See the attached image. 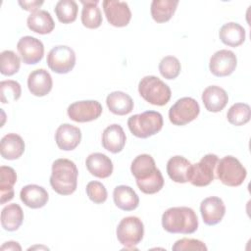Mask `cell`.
Listing matches in <instances>:
<instances>
[{
    "label": "cell",
    "instance_id": "1",
    "mask_svg": "<svg viewBox=\"0 0 251 251\" xmlns=\"http://www.w3.org/2000/svg\"><path fill=\"white\" fill-rule=\"evenodd\" d=\"M130 171L136 179V184L141 192L154 194L159 192L164 186V177L152 156L141 154L134 158Z\"/></svg>",
    "mask_w": 251,
    "mask_h": 251
},
{
    "label": "cell",
    "instance_id": "2",
    "mask_svg": "<svg viewBox=\"0 0 251 251\" xmlns=\"http://www.w3.org/2000/svg\"><path fill=\"white\" fill-rule=\"evenodd\" d=\"M162 226L170 233L190 234L198 228V218L189 207H172L163 213Z\"/></svg>",
    "mask_w": 251,
    "mask_h": 251
},
{
    "label": "cell",
    "instance_id": "3",
    "mask_svg": "<svg viewBox=\"0 0 251 251\" xmlns=\"http://www.w3.org/2000/svg\"><path fill=\"white\" fill-rule=\"evenodd\" d=\"M77 176L78 171L73 161L65 158L57 159L52 164L50 184L58 194L70 195L76 189Z\"/></svg>",
    "mask_w": 251,
    "mask_h": 251
},
{
    "label": "cell",
    "instance_id": "4",
    "mask_svg": "<svg viewBox=\"0 0 251 251\" xmlns=\"http://www.w3.org/2000/svg\"><path fill=\"white\" fill-rule=\"evenodd\" d=\"M163 116L156 111H146L128 118L127 126L130 132L138 138H148L159 132L163 127Z\"/></svg>",
    "mask_w": 251,
    "mask_h": 251
},
{
    "label": "cell",
    "instance_id": "5",
    "mask_svg": "<svg viewBox=\"0 0 251 251\" xmlns=\"http://www.w3.org/2000/svg\"><path fill=\"white\" fill-rule=\"evenodd\" d=\"M140 96L148 103L156 106L166 105L172 96L171 88L155 75H146L138 83Z\"/></svg>",
    "mask_w": 251,
    "mask_h": 251
},
{
    "label": "cell",
    "instance_id": "6",
    "mask_svg": "<svg viewBox=\"0 0 251 251\" xmlns=\"http://www.w3.org/2000/svg\"><path fill=\"white\" fill-rule=\"evenodd\" d=\"M217 177L227 186H239L243 183L247 172L233 156H226L217 163Z\"/></svg>",
    "mask_w": 251,
    "mask_h": 251
},
{
    "label": "cell",
    "instance_id": "7",
    "mask_svg": "<svg viewBox=\"0 0 251 251\" xmlns=\"http://www.w3.org/2000/svg\"><path fill=\"white\" fill-rule=\"evenodd\" d=\"M116 232L118 240L125 246V249H136L134 246L143 238L144 226L137 217H126L118 225Z\"/></svg>",
    "mask_w": 251,
    "mask_h": 251
},
{
    "label": "cell",
    "instance_id": "8",
    "mask_svg": "<svg viewBox=\"0 0 251 251\" xmlns=\"http://www.w3.org/2000/svg\"><path fill=\"white\" fill-rule=\"evenodd\" d=\"M219 158L215 154H207L196 164H191L188 181L194 186H207L215 178V169Z\"/></svg>",
    "mask_w": 251,
    "mask_h": 251
},
{
    "label": "cell",
    "instance_id": "9",
    "mask_svg": "<svg viewBox=\"0 0 251 251\" xmlns=\"http://www.w3.org/2000/svg\"><path fill=\"white\" fill-rule=\"evenodd\" d=\"M199 113L200 107L195 99L182 97L170 108L169 119L175 126H184L195 120Z\"/></svg>",
    "mask_w": 251,
    "mask_h": 251
},
{
    "label": "cell",
    "instance_id": "10",
    "mask_svg": "<svg viewBox=\"0 0 251 251\" xmlns=\"http://www.w3.org/2000/svg\"><path fill=\"white\" fill-rule=\"evenodd\" d=\"M47 65L56 74H67L75 65V53L69 46H55L47 55Z\"/></svg>",
    "mask_w": 251,
    "mask_h": 251
},
{
    "label": "cell",
    "instance_id": "11",
    "mask_svg": "<svg viewBox=\"0 0 251 251\" xmlns=\"http://www.w3.org/2000/svg\"><path fill=\"white\" fill-rule=\"evenodd\" d=\"M102 106L96 100H82L72 103L67 110L71 120L77 123L94 121L102 114Z\"/></svg>",
    "mask_w": 251,
    "mask_h": 251
},
{
    "label": "cell",
    "instance_id": "12",
    "mask_svg": "<svg viewBox=\"0 0 251 251\" xmlns=\"http://www.w3.org/2000/svg\"><path fill=\"white\" fill-rule=\"evenodd\" d=\"M237 65L235 54L226 49H222L215 52L210 58L209 69L215 76H226L231 75Z\"/></svg>",
    "mask_w": 251,
    "mask_h": 251
},
{
    "label": "cell",
    "instance_id": "13",
    "mask_svg": "<svg viewBox=\"0 0 251 251\" xmlns=\"http://www.w3.org/2000/svg\"><path fill=\"white\" fill-rule=\"evenodd\" d=\"M103 10L108 23L116 27L126 26L131 19V12L127 3L116 0L103 1Z\"/></svg>",
    "mask_w": 251,
    "mask_h": 251
},
{
    "label": "cell",
    "instance_id": "14",
    "mask_svg": "<svg viewBox=\"0 0 251 251\" xmlns=\"http://www.w3.org/2000/svg\"><path fill=\"white\" fill-rule=\"evenodd\" d=\"M17 49L22 60L26 65H34L40 62L44 55L43 43L33 36H24L17 44Z\"/></svg>",
    "mask_w": 251,
    "mask_h": 251
},
{
    "label": "cell",
    "instance_id": "15",
    "mask_svg": "<svg viewBox=\"0 0 251 251\" xmlns=\"http://www.w3.org/2000/svg\"><path fill=\"white\" fill-rule=\"evenodd\" d=\"M200 213L204 224L215 226L223 220L226 214V206L220 197H207L200 204Z\"/></svg>",
    "mask_w": 251,
    "mask_h": 251
},
{
    "label": "cell",
    "instance_id": "16",
    "mask_svg": "<svg viewBox=\"0 0 251 251\" xmlns=\"http://www.w3.org/2000/svg\"><path fill=\"white\" fill-rule=\"evenodd\" d=\"M80 140L81 131L77 126L70 124H63L56 130L55 141L61 150H74L80 143Z\"/></svg>",
    "mask_w": 251,
    "mask_h": 251
},
{
    "label": "cell",
    "instance_id": "17",
    "mask_svg": "<svg viewBox=\"0 0 251 251\" xmlns=\"http://www.w3.org/2000/svg\"><path fill=\"white\" fill-rule=\"evenodd\" d=\"M53 86L51 75L44 69L32 71L27 77V87L31 94L37 97L47 95Z\"/></svg>",
    "mask_w": 251,
    "mask_h": 251
},
{
    "label": "cell",
    "instance_id": "18",
    "mask_svg": "<svg viewBox=\"0 0 251 251\" xmlns=\"http://www.w3.org/2000/svg\"><path fill=\"white\" fill-rule=\"evenodd\" d=\"M126 141V133L123 127L118 124L107 126L102 133V146L111 153L121 152Z\"/></svg>",
    "mask_w": 251,
    "mask_h": 251
},
{
    "label": "cell",
    "instance_id": "19",
    "mask_svg": "<svg viewBox=\"0 0 251 251\" xmlns=\"http://www.w3.org/2000/svg\"><path fill=\"white\" fill-rule=\"evenodd\" d=\"M202 101L209 112L217 113L226 107L228 102V96L224 88L217 85H210L204 89Z\"/></svg>",
    "mask_w": 251,
    "mask_h": 251
},
{
    "label": "cell",
    "instance_id": "20",
    "mask_svg": "<svg viewBox=\"0 0 251 251\" xmlns=\"http://www.w3.org/2000/svg\"><path fill=\"white\" fill-rule=\"evenodd\" d=\"M88 172L99 178L109 177L113 173V163L111 159L102 153H92L85 161Z\"/></svg>",
    "mask_w": 251,
    "mask_h": 251
},
{
    "label": "cell",
    "instance_id": "21",
    "mask_svg": "<svg viewBox=\"0 0 251 251\" xmlns=\"http://www.w3.org/2000/svg\"><path fill=\"white\" fill-rule=\"evenodd\" d=\"M20 197L23 203L31 209L42 208L49 199L45 188L37 184H27L24 186L20 192Z\"/></svg>",
    "mask_w": 251,
    "mask_h": 251
},
{
    "label": "cell",
    "instance_id": "22",
    "mask_svg": "<svg viewBox=\"0 0 251 251\" xmlns=\"http://www.w3.org/2000/svg\"><path fill=\"white\" fill-rule=\"evenodd\" d=\"M115 205L123 211H132L138 207L139 197L136 192L127 185H118L113 191Z\"/></svg>",
    "mask_w": 251,
    "mask_h": 251
},
{
    "label": "cell",
    "instance_id": "23",
    "mask_svg": "<svg viewBox=\"0 0 251 251\" xmlns=\"http://www.w3.org/2000/svg\"><path fill=\"white\" fill-rule=\"evenodd\" d=\"M0 152L6 160L19 159L25 152V141L16 133H8L1 139Z\"/></svg>",
    "mask_w": 251,
    "mask_h": 251
},
{
    "label": "cell",
    "instance_id": "24",
    "mask_svg": "<svg viewBox=\"0 0 251 251\" xmlns=\"http://www.w3.org/2000/svg\"><path fill=\"white\" fill-rule=\"evenodd\" d=\"M191 163L184 157L176 155L172 157L167 163V173L170 178L177 183L188 181Z\"/></svg>",
    "mask_w": 251,
    "mask_h": 251
},
{
    "label": "cell",
    "instance_id": "25",
    "mask_svg": "<svg viewBox=\"0 0 251 251\" xmlns=\"http://www.w3.org/2000/svg\"><path fill=\"white\" fill-rule=\"evenodd\" d=\"M26 25L31 31L39 34L50 33L55 27V23L52 16L45 10H38L31 13L27 17Z\"/></svg>",
    "mask_w": 251,
    "mask_h": 251
},
{
    "label": "cell",
    "instance_id": "26",
    "mask_svg": "<svg viewBox=\"0 0 251 251\" xmlns=\"http://www.w3.org/2000/svg\"><path fill=\"white\" fill-rule=\"evenodd\" d=\"M106 104L109 110L118 116L127 115L133 110L132 98L123 91L111 92L106 98Z\"/></svg>",
    "mask_w": 251,
    "mask_h": 251
},
{
    "label": "cell",
    "instance_id": "27",
    "mask_svg": "<svg viewBox=\"0 0 251 251\" xmlns=\"http://www.w3.org/2000/svg\"><path fill=\"white\" fill-rule=\"evenodd\" d=\"M219 36L224 44L230 47H237L245 40V29L237 23H226L220 28Z\"/></svg>",
    "mask_w": 251,
    "mask_h": 251
},
{
    "label": "cell",
    "instance_id": "28",
    "mask_svg": "<svg viewBox=\"0 0 251 251\" xmlns=\"http://www.w3.org/2000/svg\"><path fill=\"white\" fill-rule=\"evenodd\" d=\"M24 221V212L20 205L13 203L5 206L1 212V225L5 230H17Z\"/></svg>",
    "mask_w": 251,
    "mask_h": 251
},
{
    "label": "cell",
    "instance_id": "29",
    "mask_svg": "<svg viewBox=\"0 0 251 251\" xmlns=\"http://www.w3.org/2000/svg\"><path fill=\"white\" fill-rule=\"evenodd\" d=\"M17 181V174L11 167H0V197L1 204H5L14 198V184Z\"/></svg>",
    "mask_w": 251,
    "mask_h": 251
},
{
    "label": "cell",
    "instance_id": "30",
    "mask_svg": "<svg viewBox=\"0 0 251 251\" xmlns=\"http://www.w3.org/2000/svg\"><path fill=\"white\" fill-rule=\"evenodd\" d=\"M177 0H153L151 3V16L157 23H166L171 20L175 14Z\"/></svg>",
    "mask_w": 251,
    "mask_h": 251
},
{
    "label": "cell",
    "instance_id": "31",
    "mask_svg": "<svg viewBox=\"0 0 251 251\" xmlns=\"http://www.w3.org/2000/svg\"><path fill=\"white\" fill-rule=\"evenodd\" d=\"M82 4L81 23L87 28H97L102 24V14L98 1H80Z\"/></svg>",
    "mask_w": 251,
    "mask_h": 251
},
{
    "label": "cell",
    "instance_id": "32",
    "mask_svg": "<svg viewBox=\"0 0 251 251\" xmlns=\"http://www.w3.org/2000/svg\"><path fill=\"white\" fill-rule=\"evenodd\" d=\"M54 11L59 22L71 24L76 20L78 8L74 0H60L57 2Z\"/></svg>",
    "mask_w": 251,
    "mask_h": 251
},
{
    "label": "cell",
    "instance_id": "33",
    "mask_svg": "<svg viewBox=\"0 0 251 251\" xmlns=\"http://www.w3.org/2000/svg\"><path fill=\"white\" fill-rule=\"evenodd\" d=\"M251 118L250 106L246 103L233 104L226 113V119L229 124L240 126L247 124Z\"/></svg>",
    "mask_w": 251,
    "mask_h": 251
},
{
    "label": "cell",
    "instance_id": "34",
    "mask_svg": "<svg viewBox=\"0 0 251 251\" xmlns=\"http://www.w3.org/2000/svg\"><path fill=\"white\" fill-rule=\"evenodd\" d=\"M21 67L20 57L11 50H5L0 54V72L4 75L17 74Z\"/></svg>",
    "mask_w": 251,
    "mask_h": 251
},
{
    "label": "cell",
    "instance_id": "35",
    "mask_svg": "<svg viewBox=\"0 0 251 251\" xmlns=\"http://www.w3.org/2000/svg\"><path fill=\"white\" fill-rule=\"evenodd\" d=\"M22 94L21 84L16 80H2L0 82V99L3 104L17 101Z\"/></svg>",
    "mask_w": 251,
    "mask_h": 251
},
{
    "label": "cell",
    "instance_id": "36",
    "mask_svg": "<svg viewBox=\"0 0 251 251\" xmlns=\"http://www.w3.org/2000/svg\"><path fill=\"white\" fill-rule=\"evenodd\" d=\"M180 63L174 56L164 57L159 64V71L163 77L167 79H175L180 73Z\"/></svg>",
    "mask_w": 251,
    "mask_h": 251
},
{
    "label": "cell",
    "instance_id": "37",
    "mask_svg": "<svg viewBox=\"0 0 251 251\" xmlns=\"http://www.w3.org/2000/svg\"><path fill=\"white\" fill-rule=\"evenodd\" d=\"M86 194L88 198L96 203V204H102L107 200V189L100 181H90L86 185Z\"/></svg>",
    "mask_w": 251,
    "mask_h": 251
},
{
    "label": "cell",
    "instance_id": "38",
    "mask_svg": "<svg viewBox=\"0 0 251 251\" xmlns=\"http://www.w3.org/2000/svg\"><path fill=\"white\" fill-rule=\"evenodd\" d=\"M173 251H184V250H200L206 251L207 246L198 239L193 238H181L175 242L172 247Z\"/></svg>",
    "mask_w": 251,
    "mask_h": 251
},
{
    "label": "cell",
    "instance_id": "39",
    "mask_svg": "<svg viewBox=\"0 0 251 251\" xmlns=\"http://www.w3.org/2000/svg\"><path fill=\"white\" fill-rule=\"evenodd\" d=\"M43 4V1H19V5L25 11L34 13Z\"/></svg>",
    "mask_w": 251,
    "mask_h": 251
},
{
    "label": "cell",
    "instance_id": "40",
    "mask_svg": "<svg viewBox=\"0 0 251 251\" xmlns=\"http://www.w3.org/2000/svg\"><path fill=\"white\" fill-rule=\"evenodd\" d=\"M1 251H4V250H18V251H21L22 250V247L20 246V244L18 242H15V241H8V242H5L1 248H0Z\"/></svg>",
    "mask_w": 251,
    "mask_h": 251
}]
</instances>
